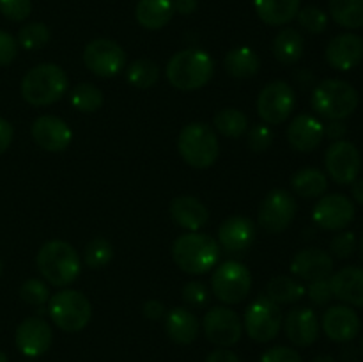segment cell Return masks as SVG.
<instances>
[{"mask_svg":"<svg viewBox=\"0 0 363 362\" xmlns=\"http://www.w3.org/2000/svg\"><path fill=\"white\" fill-rule=\"evenodd\" d=\"M360 248H362V258H363V234H362V241H360Z\"/></svg>","mask_w":363,"mask_h":362,"instance_id":"obj_57","label":"cell"},{"mask_svg":"<svg viewBox=\"0 0 363 362\" xmlns=\"http://www.w3.org/2000/svg\"><path fill=\"white\" fill-rule=\"evenodd\" d=\"M351 194H353L354 201L363 206V180H354L351 183Z\"/></svg>","mask_w":363,"mask_h":362,"instance_id":"obj_53","label":"cell"},{"mask_svg":"<svg viewBox=\"0 0 363 362\" xmlns=\"http://www.w3.org/2000/svg\"><path fill=\"white\" fill-rule=\"evenodd\" d=\"M177 149L184 162L194 169H209L218 160L220 142L209 124L190 123L179 131Z\"/></svg>","mask_w":363,"mask_h":362,"instance_id":"obj_6","label":"cell"},{"mask_svg":"<svg viewBox=\"0 0 363 362\" xmlns=\"http://www.w3.org/2000/svg\"><path fill=\"white\" fill-rule=\"evenodd\" d=\"M160 78L158 64L149 59H138L128 66L126 70V82L131 87L137 89H149L156 85Z\"/></svg>","mask_w":363,"mask_h":362,"instance_id":"obj_36","label":"cell"},{"mask_svg":"<svg viewBox=\"0 0 363 362\" xmlns=\"http://www.w3.org/2000/svg\"><path fill=\"white\" fill-rule=\"evenodd\" d=\"M0 362H9V358H7V355L4 351H0Z\"/></svg>","mask_w":363,"mask_h":362,"instance_id":"obj_55","label":"cell"},{"mask_svg":"<svg viewBox=\"0 0 363 362\" xmlns=\"http://www.w3.org/2000/svg\"><path fill=\"white\" fill-rule=\"evenodd\" d=\"M113 258V247L106 238H92L84 251V263L91 270L105 268Z\"/></svg>","mask_w":363,"mask_h":362,"instance_id":"obj_37","label":"cell"},{"mask_svg":"<svg viewBox=\"0 0 363 362\" xmlns=\"http://www.w3.org/2000/svg\"><path fill=\"white\" fill-rule=\"evenodd\" d=\"M282 311L280 305L268 297L255 298L245 311V330L257 343H269L279 336L282 329Z\"/></svg>","mask_w":363,"mask_h":362,"instance_id":"obj_9","label":"cell"},{"mask_svg":"<svg viewBox=\"0 0 363 362\" xmlns=\"http://www.w3.org/2000/svg\"><path fill=\"white\" fill-rule=\"evenodd\" d=\"M354 204L350 197L342 194L325 195L318 201L312 212L315 226L325 231H342L353 222Z\"/></svg>","mask_w":363,"mask_h":362,"instance_id":"obj_15","label":"cell"},{"mask_svg":"<svg viewBox=\"0 0 363 362\" xmlns=\"http://www.w3.org/2000/svg\"><path fill=\"white\" fill-rule=\"evenodd\" d=\"M291 272L300 279L308 280V283L330 279L333 273V258L323 248H303L291 261Z\"/></svg>","mask_w":363,"mask_h":362,"instance_id":"obj_21","label":"cell"},{"mask_svg":"<svg viewBox=\"0 0 363 362\" xmlns=\"http://www.w3.org/2000/svg\"><path fill=\"white\" fill-rule=\"evenodd\" d=\"M291 187H293L294 194L305 199H315L323 197V194L328 188V177L321 169L315 167H303V169L296 170L291 177Z\"/></svg>","mask_w":363,"mask_h":362,"instance_id":"obj_31","label":"cell"},{"mask_svg":"<svg viewBox=\"0 0 363 362\" xmlns=\"http://www.w3.org/2000/svg\"><path fill=\"white\" fill-rule=\"evenodd\" d=\"M14 137V130H13V124L9 123L7 119L0 117V155L7 151V148L11 146Z\"/></svg>","mask_w":363,"mask_h":362,"instance_id":"obj_49","label":"cell"},{"mask_svg":"<svg viewBox=\"0 0 363 362\" xmlns=\"http://www.w3.org/2000/svg\"><path fill=\"white\" fill-rule=\"evenodd\" d=\"M14 341H16L18 350L25 357H41L43 353H46L50 350V346L53 343L52 327L43 318H38V316L25 318L18 325Z\"/></svg>","mask_w":363,"mask_h":362,"instance_id":"obj_16","label":"cell"},{"mask_svg":"<svg viewBox=\"0 0 363 362\" xmlns=\"http://www.w3.org/2000/svg\"><path fill=\"white\" fill-rule=\"evenodd\" d=\"M307 290L300 280H294L293 277L277 275L266 284V297L277 305L294 304L305 297Z\"/></svg>","mask_w":363,"mask_h":362,"instance_id":"obj_32","label":"cell"},{"mask_svg":"<svg viewBox=\"0 0 363 362\" xmlns=\"http://www.w3.org/2000/svg\"><path fill=\"white\" fill-rule=\"evenodd\" d=\"M213 295L225 305L243 302L252 290V273L243 263L223 261L216 265L211 277Z\"/></svg>","mask_w":363,"mask_h":362,"instance_id":"obj_8","label":"cell"},{"mask_svg":"<svg viewBox=\"0 0 363 362\" xmlns=\"http://www.w3.org/2000/svg\"><path fill=\"white\" fill-rule=\"evenodd\" d=\"M296 18L301 28H305L311 34H321V32L326 31V25H328V16L318 6L303 7V9L298 11Z\"/></svg>","mask_w":363,"mask_h":362,"instance_id":"obj_39","label":"cell"},{"mask_svg":"<svg viewBox=\"0 0 363 362\" xmlns=\"http://www.w3.org/2000/svg\"><path fill=\"white\" fill-rule=\"evenodd\" d=\"M18 41L6 31H0V66H7L16 59Z\"/></svg>","mask_w":363,"mask_h":362,"instance_id":"obj_47","label":"cell"},{"mask_svg":"<svg viewBox=\"0 0 363 362\" xmlns=\"http://www.w3.org/2000/svg\"><path fill=\"white\" fill-rule=\"evenodd\" d=\"M142 312H144V316L147 319H160L165 316L167 309L162 302L151 298V300H147L144 305H142Z\"/></svg>","mask_w":363,"mask_h":362,"instance_id":"obj_48","label":"cell"},{"mask_svg":"<svg viewBox=\"0 0 363 362\" xmlns=\"http://www.w3.org/2000/svg\"><path fill=\"white\" fill-rule=\"evenodd\" d=\"M294 105V89L284 80L269 82L257 96V114L266 124H280L289 119Z\"/></svg>","mask_w":363,"mask_h":362,"instance_id":"obj_11","label":"cell"},{"mask_svg":"<svg viewBox=\"0 0 363 362\" xmlns=\"http://www.w3.org/2000/svg\"><path fill=\"white\" fill-rule=\"evenodd\" d=\"M174 11L188 16L197 11V0H174Z\"/></svg>","mask_w":363,"mask_h":362,"instance_id":"obj_52","label":"cell"},{"mask_svg":"<svg viewBox=\"0 0 363 362\" xmlns=\"http://www.w3.org/2000/svg\"><path fill=\"white\" fill-rule=\"evenodd\" d=\"M48 314L64 332H80L92 318L91 300L78 290H60L48 300Z\"/></svg>","mask_w":363,"mask_h":362,"instance_id":"obj_7","label":"cell"},{"mask_svg":"<svg viewBox=\"0 0 363 362\" xmlns=\"http://www.w3.org/2000/svg\"><path fill=\"white\" fill-rule=\"evenodd\" d=\"M287 339L296 346H311L318 341L319 325L318 314L308 307H294L287 312L284 322Z\"/></svg>","mask_w":363,"mask_h":362,"instance_id":"obj_23","label":"cell"},{"mask_svg":"<svg viewBox=\"0 0 363 362\" xmlns=\"http://www.w3.org/2000/svg\"><path fill=\"white\" fill-rule=\"evenodd\" d=\"M261 362H303L300 353L289 346H275L269 348L261 357Z\"/></svg>","mask_w":363,"mask_h":362,"instance_id":"obj_46","label":"cell"},{"mask_svg":"<svg viewBox=\"0 0 363 362\" xmlns=\"http://www.w3.org/2000/svg\"><path fill=\"white\" fill-rule=\"evenodd\" d=\"M298 204L294 195L284 188L268 192L257 212V224L272 234H279L291 226L296 216Z\"/></svg>","mask_w":363,"mask_h":362,"instance_id":"obj_10","label":"cell"},{"mask_svg":"<svg viewBox=\"0 0 363 362\" xmlns=\"http://www.w3.org/2000/svg\"><path fill=\"white\" fill-rule=\"evenodd\" d=\"M330 14L344 28L363 27V0H330Z\"/></svg>","mask_w":363,"mask_h":362,"instance_id":"obj_34","label":"cell"},{"mask_svg":"<svg viewBox=\"0 0 363 362\" xmlns=\"http://www.w3.org/2000/svg\"><path fill=\"white\" fill-rule=\"evenodd\" d=\"M325 167L328 176L339 185H351L358 180L362 169V155L350 141H335L325 153Z\"/></svg>","mask_w":363,"mask_h":362,"instance_id":"obj_14","label":"cell"},{"mask_svg":"<svg viewBox=\"0 0 363 362\" xmlns=\"http://www.w3.org/2000/svg\"><path fill=\"white\" fill-rule=\"evenodd\" d=\"M312 362H337V361L333 357H330V355H321V357L314 358Z\"/></svg>","mask_w":363,"mask_h":362,"instance_id":"obj_54","label":"cell"},{"mask_svg":"<svg viewBox=\"0 0 363 362\" xmlns=\"http://www.w3.org/2000/svg\"><path fill=\"white\" fill-rule=\"evenodd\" d=\"M362 350H363V339H362Z\"/></svg>","mask_w":363,"mask_h":362,"instance_id":"obj_58","label":"cell"},{"mask_svg":"<svg viewBox=\"0 0 363 362\" xmlns=\"http://www.w3.org/2000/svg\"><path fill=\"white\" fill-rule=\"evenodd\" d=\"M223 67L227 73L238 80L252 78L259 73L261 67V59L257 53L248 46H238V48L229 50L223 59Z\"/></svg>","mask_w":363,"mask_h":362,"instance_id":"obj_29","label":"cell"},{"mask_svg":"<svg viewBox=\"0 0 363 362\" xmlns=\"http://www.w3.org/2000/svg\"><path fill=\"white\" fill-rule=\"evenodd\" d=\"M360 96L347 82L339 78H328L315 85L311 105L319 116L330 121H342L358 109Z\"/></svg>","mask_w":363,"mask_h":362,"instance_id":"obj_5","label":"cell"},{"mask_svg":"<svg viewBox=\"0 0 363 362\" xmlns=\"http://www.w3.org/2000/svg\"><path fill=\"white\" fill-rule=\"evenodd\" d=\"M167 336L177 344H191L199 336V319L190 309L174 307L165 316Z\"/></svg>","mask_w":363,"mask_h":362,"instance_id":"obj_26","label":"cell"},{"mask_svg":"<svg viewBox=\"0 0 363 362\" xmlns=\"http://www.w3.org/2000/svg\"><path fill=\"white\" fill-rule=\"evenodd\" d=\"M213 126L227 138H240L248 131V117L238 109H222L213 117Z\"/></svg>","mask_w":363,"mask_h":362,"instance_id":"obj_33","label":"cell"},{"mask_svg":"<svg viewBox=\"0 0 363 362\" xmlns=\"http://www.w3.org/2000/svg\"><path fill=\"white\" fill-rule=\"evenodd\" d=\"M273 138H275V135H273L269 124L259 123L252 126L250 131H248L247 144L254 153H264L272 148Z\"/></svg>","mask_w":363,"mask_h":362,"instance_id":"obj_41","label":"cell"},{"mask_svg":"<svg viewBox=\"0 0 363 362\" xmlns=\"http://www.w3.org/2000/svg\"><path fill=\"white\" fill-rule=\"evenodd\" d=\"M174 0H138L135 18L147 31H160L174 16Z\"/></svg>","mask_w":363,"mask_h":362,"instance_id":"obj_27","label":"cell"},{"mask_svg":"<svg viewBox=\"0 0 363 362\" xmlns=\"http://www.w3.org/2000/svg\"><path fill=\"white\" fill-rule=\"evenodd\" d=\"M206 362H241V358L227 348H218L208 355Z\"/></svg>","mask_w":363,"mask_h":362,"instance_id":"obj_51","label":"cell"},{"mask_svg":"<svg viewBox=\"0 0 363 362\" xmlns=\"http://www.w3.org/2000/svg\"><path fill=\"white\" fill-rule=\"evenodd\" d=\"M0 13L11 21H23L32 13V0H0Z\"/></svg>","mask_w":363,"mask_h":362,"instance_id":"obj_43","label":"cell"},{"mask_svg":"<svg viewBox=\"0 0 363 362\" xmlns=\"http://www.w3.org/2000/svg\"><path fill=\"white\" fill-rule=\"evenodd\" d=\"M52 32L41 21H32V23L23 25L18 32V45L25 50H39L48 45Z\"/></svg>","mask_w":363,"mask_h":362,"instance_id":"obj_38","label":"cell"},{"mask_svg":"<svg viewBox=\"0 0 363 362\" xmlns=\"http://www.w3.org/2000/svg\"><path fill=\"white\" fill-rule=\"evenodd\" d=\"M30 133L35 144L50 153H60L67 149L73 138L66 121L57 116H39L32 123Z\"/></svg>","mask_w":363,"mask_h":362,"instance_id":"obj_17","label":"cell"},{"mask_svg":"<svg viewBox=\"0 0 363 362\" xmlns=\"http://www.w3.org/2000/svg\"><path fill=\"white\" fill-rule=\"evenodd\" d=\"M301 0H254L257 16L272 27L287 25L296 18Z\"/></svg>","mask_w":363,"mask_h":362,"instance_id":"obj_28","label":"cell"},{"mask_svg":"<svg viewBox=\"0 0 363 362\" xmlns=\"http://www.w3.org/2000/svg\"><path fill=\"white\" fill-rule=\"evenodd\" d=\"M363 59V39L353 32L339 34L326 46V60L333 70L350 71Z\"/></svg>","mask_w":363,"mask_h":362,"instance_id":"obj_20","label":"cell"},{"mask_svg":"<svg viewBox=\"0 0 363 362\" xmlns=\"http://www.w3.org/2000/svg\"><path fill=\"white\" fill-rule=\"evenodd\" d=\"M20 297L28 305L41 307V305H45L50 300V287L41 279L32 277V279H27L20 286Z\"/></svg>","mask_w":363,"mask_h":362,"instance_id":"obj_40","label":"cell"},{"mask_svg":"<svg viewBox=\"0 0 363 362\" xmlns=\"http://www.w3.org/2000/svg\"><path fill=\"white\" fill-rule=\"evenodd\" d=\"M308 298L314 302L315 305H326L333 298L332 284L330 279H319L308 284Z\"/></svg>","mask_w":363,"mask_h":362,"instance_id":"obj_45","label":"cell"},{"mask_svg":"<svg viewBox=\"0 0 363 362\" xmlns=\"http://www.w3.org/2000/svg\"><path fill=\"white\" fill-rule=\"evenodd\" d=\"M202 329L209 343L220 348H230L241 339L243 323L234 309L218 305L206 312L202 319Z\"/></svg>","mask_w":363,"mask_h":362,"instance_id":"obj_13","label":"cell"},{"mask_svg":"<svg viewBox=\"0 0 363 362\" xmlns=\"http://www.w3.org/2000/svg\"><path fill=\"white\" fill-rule=\"evenodd\" d=\"M323 330L335 343L353 341L360 332V318L351 305H332L323 314Z\"/></svg>","mask_w":363,"mask_h":362,"instance_id":"obj_18","label":"cell"},{"mask_svg":"<svg viewBox=\"0 0 363 362\" xmlns=\"http://www.w3.org/2000/svg\"><path fill=\"white\" fill-rule=\"evenodd\" d=\"M325 137V126L318 117L311 114H300L287 126V142L298 153H311L321 146Z\"/></svg>","mask_w":363,"mask_h":362,"instance_id":"obj_19","label":"cell"},{"mask_svg":"<svg viewBox=\"0 0 363 362\" xmlns=\"http://www.w3.org/2000/svg\"><path fill=\"white\" fill-rule=\"evenodd\" d=\"M84 64L98 77H116L126 66V52L113 39H92L84 50Z\"/></svg>","mask_w":363,"mask_h":362,"instance_id":"obj_12","label":"cell"},{"mask_svg":"<svg viewBox=\"0 0 363 362\" xmlns=\"http://www.w3.org/2000/svg\"><path fill=\"white\" fill-rule=\"evenodd\" d=\"M38 270L45 280L55 287H66L78 279L82 259L77 248L64 240H50L39 248Z\"/></svg>","mask_w":363,"mask_h":362,"instance_id":"obj_2","label":"cell"},{"mask_svg":"<svg viewBox=\"0 0 363 362\" xmlns=\"http://www.w3.org/2000/svg\"><path fill=\"white\" fill-rule=\"evenodd\" d=\"M347 133V128L342 121H330L325 126V135L330 138V141H342Z\"/></svg>","mask_w":363,"mask_h":362,"instance_id":"obj_50","label":"cell"},{"mask_svg":"<svg viewBox=\"0 0 363 362\" xmlns=\"http://www.w3.org/2000/svg\"><path fill=\"white\" fill-rule=\"evenodd\" d=\"M69 102L73 105L74 110L84 114H92L96 110H99L105 102V96H103L101 89L96 87L94 84H78L77 87L71 91Z\"/></svg>","mask_w":363,"mask_h":362,"instance_id":"obj_35","label":"cell"},{"mask_svg":"<svg viewBox=\"0 0 363 362\" xmlns=\"http://www.w3.org/2000/svg\"><path fill=\"white\" fill-rule=\"evenodd\" d=\"M255 226L250 219L243 215H233L218 227V245L227 254L243 252L254 243Z\"/></svg>","mask_w":363,"mask_h":362,"instance_id":"obj_22","label":"cell"},{"mask_svg":"<svg viewBox=\"0 0 363 362\" xmlns=\"http://www.w3.org/2000/svg\"><path fill=\"white\" fill-rule=\"evenodd\" d=\"M2 272H4V265H2V259H0V277H2Z\"/></svg>","mask_w":363,"mask_h":362,"instance_id":"obj_56","label":"cell"},{"mask_svg":"<svg viewBox=\"0 0 363 362\" xmlns=\"http://www.w3.org/2000/svg\"><path fill=\"white\" fill-rule=\"evenodd\" d=\"M215 73L211 55L201 48H186L174 53L167 64V80L179 91H197L204 87Z\"/></svg>","mask_w":363,"mask_h":362,"instance_id":"obj_4","label":"cell"},{"mask_svg":"<svg viewBox=\"0 0 363 362\" xmlns=\"http://www.w3.org/2000/svg\"><path fill=\"white\" fill-rule=\"evenodd\" d=\"M181 295H183V300L191 307H202L209 298L208 286L201 280H190V283L184 284Z\"/></svg>","mask_w":363,"mask_h":362,"instance_id":"obj_44","label":"cell"},{"mask_svg":"<svg viewBox=\"0 0 363 362\" xmlns=\"http://www.w3.org/2000/svg\"><path fill=\"white\" fill-rule=\"evenodd\" d=\"M170 216L179 227L186 229L188 233L202 229L209 220V209L202 201L194 195H177L170 201L169 206Z\"/></svg>","mask_w":363,"mask_h":362,"instance_id":"obj_24","label":"cell"},{"mask_svg":"<svg viewBox=\"0 0 363 362\" xmlns=\"http://www.w3.org/2000/svg\"><path fill=\"white\" fill-rule=\"evenodd\" d=\"M330 251L339 259L351 258L357 251V236H354L353 231H342L337 236H333V240L330 241Z\"/></svg>","mask_w":363,"mask_h":362,"instance_id":"obj_42","label":"cell"},{"mask_svg":"<svg viewBox=\"0 0 363 362\" xmlns=\"http://www.w3.org/2000/svg\"><path fill=\"white\" fill-rule=\"evenodd\" d=\"M333 297L354 307H363V268L344 266L330 277Z\"/></svg>","mask_w":363,"mask_h":362,"instance_id":"obj_25","label":"cell"},{"mask_svg":"<svg viewBox=\"0 0 363 362\" xmlns=\"http://www.w3.org/2000/svg\"><path fill=\"white\" fill-rule=\"evenodd\" d=\"M69 78L59 64L45 62L30 67L21 78V96L34 106H48L59 102L67 91Z\"/></svg>","mask_w":363,"mask_h":362,"instance_id":"obj_3","label":"cell"},{"mask_svg":"<svg viewBox=\"0 0 363 362\" xmlns=\"http://www.w3.org/2000/svg\"><path fill=\"white\" fill-rule=\"evenodd\" d=\"M220 254L222 248L218 241L199 231L181 234L172 243L174 263L190 275H202L215 268L220 261Z\"/></svg>","mask_w":363,"mask_h":362,"instance_id":"obj_1","label":"cell"},{"mask_svg":"<svg viewBox=\"0 0 363 362\" xmlns=\"http://www.w3.org/2000/svg\"><path fill=\"white\" fill-rule=\"evenodd\" d=\"M273 55L279 62L291 66V64H296L298 60L303 57L305 52V39L296 28H282L279 34L273 39Z\"/></svg>","mask_w":363,"mask_h":362,"instance_id":"obj_30","label":"cell"}]
</instances>
